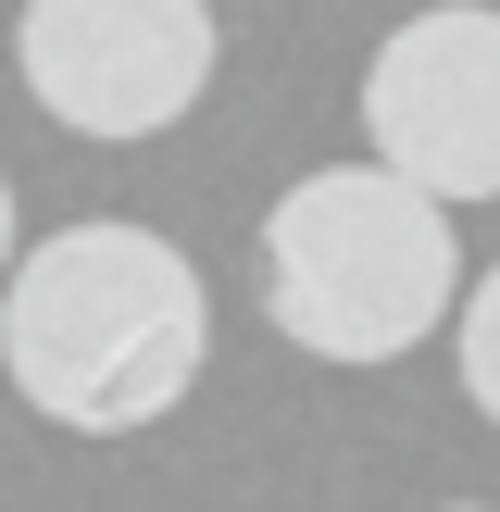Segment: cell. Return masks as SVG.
Instances as JSON below:
<instances>
[{
    "mask_svg": "<svg viewBox=\"0 0 500 512\" xmlns=\"http://www.w3.org/2000/svg\"><path fill=\"white\" fill-rule=\"evenodd\" d=\"M450 313H463V388H475V413L500 425V275L450 288Z\"/></svg>",
    "mask_w": 500,
    "mask_h": 512,
    "instance_id": "obj_5",
    "label": "cell"
},
{
    "mask_svg": "<svg viewBox=\"0 0 500 512\" xmlns=\"http://www.w3.org/2000/svg\"><path fill=\"white\" fill-rule=\"evenodd\" d=\"M213 0H25L13 75L75 138H163L213 88Z\"/></svg>",
    "mask_w": 500,
    "mask_h": 512,
    "instance_id": "obj_3",
    "label": "cell"
},
{
    "mask_svg": "<svg viewBox=\"0 0 500 512\" xmlns=\"http://www.w3.org/2000/svg\"><path fill=\"white\" fill-rule=\"evenodd\" d=\"M363 138L388 175L438 200H500V13L488 0H425L363 63Z\"/></svg>",
    "mask_w": 500,
    "mask_h": 512,
    "instance_id": "obj_4",
    "label": "cell"
},
{
    "mask_svg": "<svg viewBox=\"0 0 500 512\" xmlns=\"http://www.w3.org/2000/svg\"><path fill=\"white\" fill-rule=\"evenodd\" d=\"M213 363L200 263L150 225H63L0 263V375L75 438H138Z\"/></svg>",
    "mask_w": 500,
    "mask_h": 512,
    "instance_id": "obj_1",
    "label": "cell"
},
{
    "mask_svg": "<svg viewBox=\"0 0 500 512\" xmlns=\"http://www.w3.org/2000/svg\"><path fill=\"white\" fill-rule=\"evenodd\" d=\"M0 263H13V175H0Z\"/></svg>",
    "mask_w": 500,
    "mask_h": 512,
    "instance_id": "obj_6",
    "label": "cell"
},
{
    "mask_svg": "<svg viewBox=\"0 0 500 512\" xmlns=\"http://www.w3.org/2000/svg\"><path fill=\"white\" fill-rule=\"evenodd\" d=\"M450 288H463L450 200L388 163H325L263 213V313L313 363H400L450 325Z\"/></svg>",
    "mask_w": 500,
    "mask_h": 512,
    "instance_id": "obj_2",
    "label": "cell"
}]
</instances>
